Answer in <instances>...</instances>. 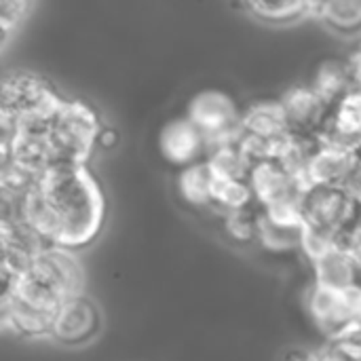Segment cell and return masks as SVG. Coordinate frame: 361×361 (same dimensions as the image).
<instances>
[{"label": "cell", "instance_id": "cell-4", "mask_svg": "<svg viewBox=\"0 0 361 361\" xmlns=\"http://www.w3.org/2000/svg\"><path fill=\"white\" fill-rule=\"evenodd\" d=\"M66 97L40 74L15 70L2 78L0 123L2 129L49 118Z\"/></svg>", "mask_w": 361, "mask_h": 361}, {"label": "cell", "instance_id": "cell-3", "mask_svg": "<svg viewBox=\"0 0 361 361\" xmlns=\"http://www.w3.org/2000/svg\"><path fill=\"white\" fill-rule=\"evenodd\" d=\"M102 127L87 102L63 99L44 121L2 129V163L13 161L34 176L57 165H87Z\"/></svg>", "mask_w": 361, "mask_h": 361}, {"label": "cell", "instance_id": "cell-20", "mask_svg": "<svg viewBox=\"0 0 361 361\" xmlns=\"http://www.w3.org/2000/svg\"><path fill=\"white\" fill-rule=\"evenodd\" d=\"M245 8L250 15H254L260 21L267 23H290L296 19H302L305 15H313L315 2H302V0H283V2H247Z\"/></svg>", "mask_w": 361, "mask_h": 361}, {"label": "cell", "instance_id": "cell-26", "mask_svg": "<svg viewBox=\"0 0 361 361\" xmlns=\"http://www.w3.org/2000/svg\"><path fill=\"white\" fill-rule=\"evenodd\" d=\"M116 140H118L116 131H112L110 127H102V133H99V137H97V146H102V148H110V146H114V144H116Z\"/></svg>", "mask_w": 361, "mask_h": 361}, {"label": "cell", "instance_id": "cell-21", "mask_svg": "<svg viewBox=\"0 0 361 361\" xmlns=\"http://www.w3.org/2000/svg\"><path fill=\"white\" fill-rule=\"evenodd\" d=\"M258 216H260V207L258 205L222 214L226 235L233 237L239 243L258 241Z\"/></svg>", "mask_w": 361, "mask_h": 361}, {"label": "cell", "instance_id": "cell-7", "mask_svg": "<svg viewBox=\"0 0 361 361\" xmlns=\"http://www.w3.org/2000/svg\"><path fill=\"white\" fill-rule=\"evenodd\" d=\"M102 330V313L97 305L82 292L57 309L51 326V338L63 347H82Z\"/></svg>", "mask_w": 361, "mask_h": 361}, {"label": "cell", "instance_id": "cell-13", "mask_svg": "<svg viewBox=\"0 0 361 361\" xmlns=\"http://www.w3.org/2000/svg\"><path fill=\"white\" fill-rule=\"evenodd\" d=\"M315 283L328 288H353L361 283V267L336 241L315 258H311Z\"/></svg>", "mask_w": 361, "mask_h": 361}, {"label": "cell", "instance_id": "cell-22", "mask_svg": "<svg viewBox=\"0 0 361 361\" xmlns=\"http://www.w3.org/2000/svg\"><path fill=\"white\" fill-rule=\"evenodd\" d=\"M258 241L271 250V252H286L300 247L302 243V231H288L271 224L262 214L258 216Z\"/></svg>", "mask_w": 361, "mask_h": 361}, {"label": "cell", "instance_id": "cell-10", "mask_svg": "<svg viewBox=\"0 0 361 361\" xmlns=\"http://www.w3.org/2000/svg\"><path fill=\"white\" fill-rule=\"evenodd\" d=\"M322 144H332L349 150H361V89L347 93L336 106L330 108L328 118L317 133Z\"/></svg>", "mask_w": 361, "mask_h": 361}, {"label": "cell", "instance_id": "cell-14", "mask_svg": "<svg viewBox=\"0 0 361 361\" xmlns=\"http://www.w3.org/2000/svg\"><path fill=\"white\" fill-rule=\"evenodd\" d=\"M241 131L260 140L277 142L290 131L286 110L279 99H256L252 102L241 116Z\"/></svg>", "mask_w": 361, "mask_h": 361}, {"label": "cell", "instance_id": "cell-24", "mask_svg": "<svg viewBox=\"0 0 361 361\" xmlns=\"http://www.w3.org/2000/svg\"><path fill=\"white\" fill-rule=\"evenodd\" d=\"M338 243L343 250H347V254L361 267V205L357 214L353 216V220L349 222V226L341 233Z\"/></svg>", "mask_w": 361, "mask_h": 361}, {"label": "cell", "instance_id": "cell-17", "mask_svg": "<svg viewBox=\"0 0 361 361\" xmlns=\"http://www.w3.org/2000/svg\"><path fill=\"white\" fill-rule=\"evenodd\" d=\"M205 161H207L209 169L214 171V176H218V178L247 180L250 171L254 167V163L247 159V154L243 152V148L239 146L237 140L212 146Z\"/></svg>", "mask_w": 361, "mask_h": 361}, {"label": "cell", "instance_id": "cell-18", "mask_svg": "<svg viewBox=\"0 0 361 361\" xmlns=\"http://www.w3.org/2000/svg\"><path fill=\"white\" fill-rule=\"evenodd\" d=\"M256 205L254 192L247 180H235V178H218L214 176L212 186V209H218L220 214L237 212Z\"/></svg>", "mask_w": 361, "mask_h": 361}, {"label": "cell", "instance_id": "cell-19", "mask_svg": "<svg viewBox=\"0 0 361 361\" xmlns=\"http://www.w3.org/2000/svg\"><path fill=\"white\" fill-rule=\"evenodd\" d=\"M313 17L322 19L338 34L361 32V0L355 2H315Z\"/></svg>", "mask_w": 361, "mask_h": 361}, {"label": "cell", "instance_id": "cell-16", "mask_svg": "<svg viewBox=\"0 0 361 361\" xmlns=\"http://www.w3.org/2000/svg\"><path fill=\"white\" fill-rule=\"evenodd\" d=\"M212 186L214 171L209 169L207 161H199L195 165L178 169L176 188L184 203L199 209H212Z\"/></svg>", "mask_w": 361, "mask_h": 361}, {"label": "cell", "instance_id": "cell-11", "mask_svg": "<svg viewBox=\"0 0 361 361\" xmlns=\"http://www.w3.org/2000/svg\"><path fill=\"white\" fill-rule=\"evenodd\" d=\"M279 102L286 110L292 133L317 137V133L322 131V127L328 118L330 108L322 102V97L313 91V87L309 82L290 87L279 97Z\"/></svg>", "mask_w": 361, "mask_h": 361}, {"label": "cell", "instance_id": "cell-9", "mask_svg": "<svg viewBox=\"0 0 361 361\" xmlns=\"http://www.w3.org/2000/svg\"><path fill=\"white\" fill-rule=\"evenodd\" d=\"M157 148L169 165H173L176 169H184L188 165L205 161L209 152V142L195 127V123H190L186 116H176L159 129Z\"/></svg>", "mask_w": 361, "mask_h": 361}, {"label": "cell", "instance_id": "cell-8", "mask_svg": "<svg viewBox=\"0 0 361 361\" xmlns=\"http://www.w3.org/2000/svg\"><path fill=\"white\" fill-rule=\"evenodd\" d=\"M254 201L260 209H269L290 201H302L309 184L288 171L277 161H260L252 167L247 178Z\"/></svg>", "mask_w": 361, "mask_h": 361}, {"label": "cell", "instance_id": "cell-12", "mask_svg": "<svg viewBox=\"0 0 361 361\" xmlns=\"http://www.w3.org/2000/svg\"><path fill=\"white\" fill-rule=\"evenodd\" d=\"M357 159H360L357 150H349V148H341V146L319 142V146L311 159L309 171H307V182L311 186L343 188V184L349 178Z\"/></svg>", "mask_w": 361, "mask_h": 361}, {"label": "cell", "instance_id": "cell-1", "mask_svg": "<svg viewBox=\"0 0 361 361\" xmlns=\"http://www.w3.org/2000/svg\"><path fill=\"white\" fill-rule=\"evenodd\" d=\"M104 209V192L87 165H57L34 180L19 216L47 245L74 252L95 241Z\"/></svg>", "mask_w": 361, "mask_h": 361}, {"label": "cell", "instance_id": "cell-15", "mask_svg": "<svg viewBox=\"0 0 361 361\" xmlns=\"http://www.w3.org/2000/svg\"><path fill=\"white\" fill-rule=\"evenodd\" d=\"M309 85L328 108L336 106L347 93L355 89L353 74L347 59H336V57H328L319 61Z\"/></svg>", "mask_w": 361, "mask_h": 361}, {"label": "cell", "instance_id": "cell-5", "mask_svg": "<svg viewBox=\"0 0 361 361\" xmlns=\"http://www.w3.org/2000/svg\"><path fill=\"white\" fill-rule=\"evenodd\" d=\"M184 116L207 137L209 148L216 144L233 142L241 133L243 110L237 106L233 95L222 89H201L188 104Z\"/></svg>", "mask_w": 361, "mask_h": 361}, {"label": "cell", "instance_id": "cell-25", "mask_svg": "<svg viewBox=\"0 0 361 361\" xmlns=\"http://www.w3.org/2000/svg\"><path fill=\"white\" fill-rule=\"evenodd\" d=\"M347 63L351 68V74H353V82L355 87L361 89V44L347 57Z\"/></svg>", "mask_w": 361, "mask_h": 361}, {"label": "cell", "instance_id": "cell-2", "mask_svg": "<svg viewBox=\"0 0 361 361\" xmlns=\"http://www.w3.org/2000/svg\"><path fill=\"white\" fill-rule=\"evenodd\" d=\"M85 271L74 252L44 245L11 281H2V330L23 338L51 336L57 309L82 294Z\"/></svg>", "mask_w": 361, "mask_h": 361}, {"label": "cell", "instance_id": "cell-6", "mask_svg": "<svg viewBox=\"0 0 361 361\" xmlns=\"http://www.w3.org/2000/svg\"><path fill=\"white\" fill-rule=\"evenodd\" d=\"M357 209L360 203H355L343 188L309 186L302 199L305 231L330 241H338L341 233L349 226Z\"/></svg>", "mask_w": 361, "mask_h": 361}, {"label": "cell", "instance_id": "cell-27", "mask_svg": "<svg viewBox=\"0 0 361 361\" xmlns=\"http://www.w3.org/2000/svg\"><path fill=\"white\" fill-rule=\"evenodd\" d=\"M360 154H361V150H360Z\"/></svg>", "mask_w": 361, "mask_h": 361}, {"label": "cell", "instance_id": "cell-23", "mask_svg": "<svg viewBox=\"0 0 361 361\" xmlns=\"http://www.w3.org/2000/svg\"><path fill=\"white\" fill-rule=\"evenodd\" d=\"M30 8V2L25 0H2L0 2V30H2V44H6L11 32L21 23Z\"/></svg>", "mask_w": 361, "mask_h": 361}]
</instances>
